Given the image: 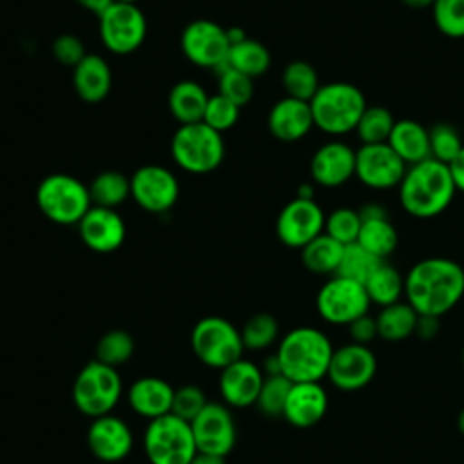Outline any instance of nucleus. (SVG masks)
<instances>
[{"label":"nucleus","mask_w":464,"mask_h":464,"mask_svg":"<svg viewBox=\"0 0 464 464\" xmlns=\"http://www.w3.org/2000/svg\"><path fill=\"white\" fill-rule=\"evenodd\" d=\"M404 295L419 315L442 317L464 297V268L448 257L420 259L404 276Z\"/></svg>","instance_id":"obj_1"},{"label":"nucleus","mask_w":464,"mask_h":464,"mask_svg":"<svg viewBox=\"0 0 464 464\" xmlns=\"http://www.w3.org/2000/svg\"><path fill=\"white\" fill-rule=\"evenodd\" d=\"M397 188L402 210L417 219L440 216L457 194L448 165L433 158L410 165Z\"/></svg>","instance_id":"obj_2"},{"label":"nucleus","mask_w":464,"mask_h":464,"mask_svg":"<svg viewBox=\"0 0 464 464\" xmlns=\"http://www.w3.org/2000/svg\"><path fill=\"white\" fill-rule=\"evenodd\" d=\"M330 337L315 326H297L286 332L276 350L281 373L290 382H321L334 355Z\"/></svg>","instance_id":"obj_3"},{"label":"nucleus","mask_w":464,"mask_h":464,"mask_svg":"<svg viewBox=\"0 0 464 464\" xmlns=\"http://www.w3.org/2000/svg\"><path fill=\"white\" fill-rule=\"evenodd\" d=\"M366 107L362 91L348 82L321 83L310 100L314 127L330 136L353 132Z\"/></svg>","instance_id":"obj_4"},{"label":"nucleus","mask_w":464,"mask_h":464,"mask_svg":"<svg viewBox=\"0 0 464 464\" xmlns=\"http://www.w3.org/2000/svg\"><path fill=\"white\" fill-rule=\"evenodd\" d=\"M34 196L40 212L58 225H78L92 207L87 185L63 172L45 176Z\"/></svg>","instance_id":"obj_5"},{"label":"nucleus","mask_w":464,"mask_h":464,"mask_svg":"<svg viewBox=\"0 0 464 464\" xmlns=\"http://www.w3.org/2000/svg\"><path fill=\"white\" fill-rule=\"evenodd\" d=\"M170 152L178 167L190 174H208L225 158L221 132L203 121L179 125L170 141Z\"/></svg>","instance_id":"obj_6"},{"label":"nucleus","mask_w":464,"mask_h":464,"mask_svg":"<svg viewBox=\"0 0 464 464\" xmlns=\"http://www.w3.org/2000/svg\"><path fill=\"white\" fill-rule=\"evenodd\" d=\"M121 393L123 382L118 370L96 359L89 361L72 382V402L78 411L91 419L109 415Z\"/></svg>","instance_id":"obj_7"},{"label":"nucleus","mask_w":464,"mask_h":464,"mask_svg":"<svg viewBox=\"0 0 464 464\" xmlns=\"http://www.w3.org/2000/svg\"><path fill=\"white\" fill-rule=\"evenodd\" d=\"M143 451L150 464H190L198 453L190 422L174 413L149 420Z\"/></svg>","instance_id":"obj_8"},{"label":"nucleus","mask_w":464,"mask_h":464,"mask_svg":"<svg viewBox=\"0 0 464 464\" xmlns=\"http://www.w3.org/2000/svg\"><path fill=\"white\" fill-rule=\"evenodd\" d=\"M190 348L205 366L214 370L227 368L241 359L245 352L241 330L219 315H207L194 324Z\"/></svg>","instance_id":"obj_9"},{"label":"nucleus","mask_w":464,"mask_h":464,"mask_svg":"<svg viewBox=\"0 0 464 464\" xmlns=\"http://www.w3.org/2000/svg\"><path fill=\"white\" fill-rule=\"evenodd\" d=\"M370 299L362 283L343 276H330L315 295V308L323 321L334 326H348L370 312Z\"/></svg>","instance_id":"obj_10"},{"label":"nucleus","mask_w":464,"mask_h":464,"mask_svg":"<svg viewBox=\"0 0 464 464\" xmlns=\"http://www.w3.org/2000/svg\"><path fill=\"white\" fill-rule=\"evenodd\" d=\"M98 20L102 44L112 54L138 51L147 36V18L136 4L114 2Z\"/></svg>","instance_id":"obj_11"},{"label":"nucleus","mask_w":464,"mask_h":464,"mask_svg":"<svg viewBox=\"0 0 464 464\" xmlns=\"http://www.w3.org/2000/svg\"><path fill=\"white\" fill-rule=\"evenodd\" d=\"M179 44L185 58L205 69H219L225 65L230 51L227 29L207 18L190 22L183 29Z\"/></svg>","instance_id":"obj_12"},{"label":"nucleus","mask_w":464,"mask_h":464,"mask_svg":"<svg viewBox=\"0 0 464 464\" xmlns=\"http://www.w3.org/2000/svg\"><path fill=\"white\" fill-rule=\"evenodd\" d=\"M377 373V357L366 344L346 343L334 350L326 379L341 392L366 388Z\"/></svg>","instance_id":"obj_13"},{"label":"nucleus","mask_w":464,"mask_h":464,"mask_svg":"<svg viewBox=\"0 0 464 464\" xmlns=\"http://www.w3.org/2000/svg\"><path fill=\"white\" fill-rule=\"evenodd\" d=\"M326 214L315 199L294 198L276 219V236L288 248H303L324 232Z\"/></svg>","instance_id":"obj_14"},{"label":"nucleus","mask_w":464,"mask_h":464,"mask_svg":"<svg viewBox=\"0 0 464 464\" xmlns=\"http://www.w3.org/2000/svg\"><path fill=\"white\" fill-rule=\"evenodd\" d=\"M130 198L150 214L170 210L179 198L178 178L163 165H141L130 176Z\"/></svg>","instance_id":"obj_15"},{"label":"nucleus","mask_w":464,"mask_h":464,"mask_svg":"<svg viewBox=\"0 0 464 464\" xmlns=\"http://www.w3.org/2000/svg\"><path fill=\"white\" fill-rule=\"evenodd\" d=\"M408 165L388 143L361 145L355 150V178L372 190H388L401 185Z\"/></svg>","instance_id":"obj_16"},{"label":"nucleus","mask_w":464,"mask_h":464,"mask_svg":"<svg viewBox=\"0 0 464 464\" xmlns=\"http://www.w3.org/2000/svg\"><path fill=\"white\" fill-rule=\"evenodd\" d=\"M198 451L227 457L237 440V428L230 408L225 402H207L201 413L190 422Z\"/></svg>","instance_id":"obj_17"},{"label":"nucleus","mask_w":464,"mask_h":464,"mask_svg":"<svg viewBox=\"0 0 464 464\" xmlns=\"http://www.w3.org/2000/svg\"><path fill=\"white\" fill-rule=\"evenodd\" d=\"M312 181L324 188H337L355 178V149L341 140L323 143L310 160Z\"/></svg>","instance_id":"obj_18"},{"label":"nucleus","mask_w":464,"mask_h":464,"mask_svg":"<svg viewBox=\"0 0 464 464\" xmlns=\"http://www.w3.org/2000/svg\"><path fill=\"white\" fill-rule=\"evenodd\" d=\"M134 437L129 424L109 413L92 419L87 430V446L102 462H120L132 451Z\"/></svg>","instance_id":"obj_19"},{"label":"nucleus","mask_w":464,"mask_h":464,"mask_svg":"<svg viewBox=\"0 0 464 464\" xmlns=\"http://www.w3.org/2000/svg\"><path fill=\"white\" fill-rule=\"evenodd\" d=\"M263 381V370L256 362L241 357L219 370L218 386L221 399L228 408H248L256 404Z\"/></svg>","instance_id":"obj_20"},{"label":"nucleus","mask_w":464,"mask_h":464,"mask_svg":"<svg viewBox=\"0 0 464 464\" xmlns=\"http://www.w3.org/2000/svg\"><path fill=\"white\" fill-rule=\"evenodd\" d=\"M78 232L87 248L109 254L118 250L125 241V221L116 208L91 207L78 223Z\"/></svg>","instance_id":"obj_21"},{"label":"nucleus","mask_w":464,"mask_h":464,"mask_svg":"<svg viewBox=\"0 0 464 464\" xmlns=\"http://www.w3.org/2000/svg\"><path fill=\"white\" fill-rule=\"evenodd\" d=\"M328 410V393L321 382H292L283 419L294 428H312L323 420Z\"/></svg>","instance_id":"obj_22"},{"label":"nucleus","mask_w":464,"mask_h":464,"mask_svg":"<svg viewBox=\"0 0 464 464\" xmlns=\"http://www.w3.org/2000/svg\"><path fill=\"white\" fill-rule=\"evenodd\" d=\"M266 125L270 134L285 143L303 140L314 127L310 102L285 96L268 112Z\"/></svg>","instance_id":"obj_23"},{"label":"nucleus","mask_w":464,"mask_h":464,"mask_svg":"<svg viewBox=\"0 0 464 464\" xmlns=\"http://www.w3.org/2000/svg\"><path fill=\"white\" fill-rule=\"evenodd\" d=\"M172 399L174 388L161 377H140L127 390V402L130 410L149 420L170 413Z\"/></svg>","instance_id":"obj_24"},{"label":"nucleus","mask_w":464,"mask_h":464,"mask_svg":"<svg viewBox=\"0 0 464 464\" xmlns=\"http://www.w3.org/2000/svg\"><path fill=\"white\" fill-rule=\"evenodd\" d=\"M72 87L80 100L98 103L105 100L112 87V71L100 54H87L72 69Z\"/></svg>","instance_id":"obj_25"},{"label":"nucleus","mask_w":464,"mask_h":464,"mask_svg":"<svg viewBox=\"0 0 464 464\" xmlns=\"http://www.w3.org/2000/svg\"><path fill=\"white\" fill-rule=\"evenodd\" d=\"M410 167L430 156V130L415 120H397L386 141Z\"/></svg>","instance_id":"obj_26"},{"label":"nucleus","mask_w":464,"mask_h":464,"mask_svg":"<svg viewBox=\"0 0 464 464\" xmlns=\"http://www.w3.org/2000/svg\"><path fill=\"white\" fill-rule=\"evenodd\" d=\"M208 102L207 91L194 80H179L169 92V111L179 125L198 123L203 120Z\"/></svg>","instance_id":"obj_27"},{"label":"nucleus","mask_w":464,"mask_h":464,"mask_svg":"<svg viewBox=\"0 0 464 464\" xmlns=\"http://www.w3.org/2000/svg\"><path fill=\"white\" fill-rule=\"evenodd\" d=\"M419 314L406 301L382 306L375 315L377 334L388 343H399L415 335Z\"/></svg>","instance_id":"obj_28"},{"label":"nucleus","mask_w":464,"mask_h":464,"mask_svg":"<svg viewBox=\"0 0 464 464\" xmlns=\"http://www.w3.org/2000/svg\"><path fill=\"white\" fill-rule=\"evenodd\" d=\"M344 245L330 237L328 234H321L312 239L308 245L301 248V261L304 268L317 276H335L341 265Z\"/></svg>","instance_id":"obj_29"},{"label":"nucleus","mask_w":464,"mask_h":464,"mask_svg":"<svg viewBox=\"0 0 464 464\" xmlns=\"http://www.w3.org/2000/svg\"><path fill=\"white\" fill-rule=\"evenodd\" d=\"M364 290L370 303L379 308L399 303L404 295V276L395 266L382 261L366 279Z\"/></svg>","instance_id":"obj_30"},{"label":"nucleus","mask_w":464,"mask_h":464,"mask_svg":"<svg viewBox=\"0 0 464 464\" xmlns=\"http://www.w3.org/2000/svg\"><path fill=\"white\" fill-rule=\"evenodd\" d=\"M94 207L116 208L130 198V178L120 170H103L87 185Z\"/></svg>","instance_id":"obj_31"},{"label":"nucleus","mask_w":464,"mask_h":464,"mask_svg":"<svg viewBox=\"0 0 464 464\" xmlns=\"http://www.w3.org/2000/svg\"><path fill=\"white\" fill-rule=\"evenodd\" d=\"M272 63L270 51L257 40L245 38L234 45H230L227 65L232 69L250 76L252 80L265 74Z\"/></svg>","instance_id":"obj_32"},{"label":"nucleus","mask_w":464,"mask_h":464,"mask_svg":"<svg viewBox=\"0 0 464 464\" xmlns=\"http://www.w3.org/2000/svg\"><path fill=\"white\" fill-rule=\"evenodd\" d=\"M355 243H359L370 254L384 261L388 256L395 252L399 245V234L393 223L388 219V216L377 219H364Z\"/></svg>","instance_id":"obj_33"},{"label":"nucleus","mask_w":464,"mask_h":464,"mask_svg":"<svg viewBox=\"0 0 464 464\" xmlns=\"http://www.w3.org/2000/svg\"><path fill=\"white\" fill-rule=\"evenodd\" d=\"M281 83L290 98L310 102L321 87L315 67L304 60H294L285 65L281 72Z\"/></svg>","instance_id":"obj_34"},{"label":"nucleus","mask_w":464,"mask_h":464,"mask_svg":"<svg viewBox=\"0 0 464 464\" xmlns=\"http://www.w3.org/2000/svg\"><path fill=\"white\" fill-rule=\"evenodd\" d=\"M395 121L397 120L390 109L382 105H368L353 132L357 134L361 145L386 143Z\"/></svg>","instance_id":"obj_35"},{"label":"nucleus","mask_w":464,"mask_h":464,"mask_svg":"<svg viewBox=\"0 0 464 464\" xmlns=\"http://www.w3.org/2000/svg\"><path fill=\"white\" fill-rule=\"evenodd\" d=\"M134 353V339L125 330H109L105 332L94 348L96 361L111 366L120 368L123 366Z\"/></svg>","instance_id":"obj_36"},{"label":"nucleus","mask_w":464,"mask_h":464,"mask_svg":"<svg viewBox=\"0 0 464 464\" xmlns=\"http://www.w3.org/2000/svg\"><path fill=\"white\" fill-rule=\"evenodd\" d=\"M279 337V323L268 312H259L248 317V321L241 328V339L245 350H266Z\"/></svg>","instance_id":"obj_37"},{"label":"nucleus","mask_w":464,"mask_h":464,"mask_svg":"<svg viewBox=\"0 0 464 464\" xmlns=\"http://www.w3.org/2000/svg\"><path fill=\"white\" fill-rule=\"evenodd\" d=\"M382 261L370 254L366 248H362L359 243H350L343 250L341 265L337 268L335 276L348 277L357 283H366V279L373 274V270L381 265Z\"/></svg>","instance_id":"obj_38"},{"label":"nucleus","mask_w":464,"mask_h":464,"mask_svg":"<svg viewBox=\"0 0 464 464\" xmlns=\"http://www.w3.org/2000/svg\"><path fill=\"white\" fill-rule=\"evenodd\" d=\"M362 219L359 210L350 208V207H339L334 208L330 214H326L324 219V234L339 241L341 245H350L355 243L359 237Z\"/></svg>","instance_id":"obj_39"},{"label":"nucleus","mask_w":464,"mask_h":464,"mask_svg":"<svg viewBox=\"0 0 464 464\" xmlns=\"http://www.w3.org/2000/svg\"><path fill=\"white\" fill-rule=\"evenodd\" d=\"M218 71V94L225 96L237 107L246 105L254 96V80L230 65H221Z\"/></svg>","instance_id":"obj_40"},{"label":"nucleus","mask_w":464,"mask_h":464,"mask_svg":"<svg viewBox=\"0 0 464 464\" xmlns=\"http://www.w3.org/2000/svg\"><path fill=\"white\" fill-rule=\"evenodd\" d=\"M292 382L285 375H270L265 377L259 397L256 401L257 410L266 417H283L285 402Z\"/></svg>","instance_id":"obj_41"},{"label":"nucleus","mask_w":464,"mask_h":464,"mask_svg":"<svg viewBox=\"0 0 464 464\" xmlns=\"http://www.w3.org/2000/svg\"><path fill=\"white\" fill-rule=\"evenodd\" d=\"M464 143L459 130L450 123H437L430 129V156L450 165L462 150Z\"/></svg>","instance_id":"obj_42"},{"label":"nucleus","mask_w":464,"mask_h":464,"mask_svg":"<svg viewBox=\"0 0 464 464\" xmlns=\"http://www.w3.org/2000/svg\"><path fill=\"white\" fill-rule=\"evenodd\" d=\"M431 14L444 36L464 38V0H435Z\"/></svg>","instance_id":"obj_43"},{"label":"nucleus","mask_w":464,"mask_h":464,"mask_svg":"<svg viewBox=\"0 0 464 464\" xmlns=\"http://www.w3.org/2000/svg\"><path fill=\"white\" fill-rule=\"evenodd\" d=\"M239 111H241V107H237L236 103H232L230 100H227L225 96L216 92V94L208 96L201 121L207 123L208 127H212L214 130L223 132V130L232 129L237 123Z\"/></svg>","instance_id":"obj_44"},{"label":"nucleus","mask_w":464,"mask_h":464,"mask_svg":"<svg viewBox=\"0 0 464 464\" xmlns=\"http://www.w3.org/2000/svg\"><path fill=\"white\" fill-rule=\"evenodd\" d=\"M207 397L205 392L196 386V384H183L174 390V399H172V411L176 417L192 422L201 410L207 406Z\"/></svg>","instance_id":"obj_45"},{"label":"nucleus","mask_w":464,"mask_h":464,"mask_svg":"<svg viewBox=\"0 0 464 464\" xmlns=\"http://www.w3.org/2000/svg\"><path fill=\"white\" fill-rule=\"evenodd\" d=\"M51 51L58 63H62L65 67H72V69L87 56L83 42L76 34H71V33H63V34L56 36L51 45Z\"/></svg>","instance_id":"obj_46"},{"label":"nucleus","mask_w":464,"mask_h":464,"mask_svg":"<svg viewBox=\"0 0 464 464\" xmlns=\"http://www.w3.org/2000/svg\"><path fill=\"white\" fill-rule=\"evenodd\" d=\"M346 328H348L352 343H357V344H366L368 346L375 337H379L377 321L370 314H364V315L357 317Z\"/></svg>","instance_id":"obj_47"},{"label":"nucleus","mask_w":464,"mask_h":464,"mask_svg":"<svg viewBox=\"0 0 464 464\" xmlns=\"http://www.w3.org/2000/svg\"><path fill=\"white\" fill-rule=\"evenodd\" d=\"M440 332V317L435 315H419L417 326H415V335L422 341H431L439 335Z\"/></svg>","instance_id":"obj_48"},{"label":"nucleus","mask_w":464,"mask_h":464,"mask_svg":"<svg viewBox=\"0 0 464 464\" xmlns=\"http://www.w3.org/2000/svg\"><path fill=\"white\" fill-rule=\"evenodd\" d=\"M448 169H450V174H451L457 192H464V147L457 154V158L448 165Z\"/></svg>","instance_id":"obj_49"},{"label":"nucleus","mask_w":464,"mask_h":464,"mask_svg":"<svg viewBox=\"0 0 464 464\" xmlns=\"http://www.w3.org/2000/svg\"><path fill=\"white\" fill-rule=\"evenodd\" d=\"M85 11L96 14V16H102L112 4L114 0H76Z\"/></svg>","instance_id":"obj_50"},{"label":"nucleus","mask_w":464,"mask_h":464,"mask_svg":"<svg viewBox=\"0 0 464 464\" xmlns=\"http://www.w3.org/2000/svg\"><path fill=\"white\" fill-rule=\"evenodd\" d=\"M359 214H361V219H377V218H386L388 212L386 208L381 205V203H366L359 208Z\"/></svg>","instance_id":"obj_51"},{"label":"nucleus","mask_w":464,"mask_h":464,"mask_svg":"<svg viewBox=\"0 0 464 464\" xmlns=\"http://www.w3.org/2000/svg\"><path fill=\"white\" fill-rule=\"evenodd\" d=\"M263 373H265V377H270V375H283L281 373V364H279V359H277V355H276V352L274 353H270L268 357H265V362H263Z\"/></svg>","instance_id":"obj_52"},{"label":"nucleus","mask_w":464,"mask_h":464,"mask_svg":"<svg viewBox=\"0 0 464 464\" xmlns=\"http://www.w3.org/2000/svg\"><path fill=\"white\" fill-rule=\"evenodd\" d=\"M190 464H225V457L198 451V453L194 455V459L190 460Z\"/></svg>","instance_id":"obj_53"},{"label":"nucleus","mask_w":464,"mask_h":464,"mask_svg":"<svg viewBox=\"0 0 464 464\" xmlns=\"http://www.w3.org/2000/svg\"><path fill=\"white\" fill-rule=\"evenodd\" d=\"M314 196H315V188H314L312 183H301V185L297 187L295 198H301V199H314Z\"/></svg>","instance_id":"obj_54"},{"label":"nucleus","mask_w":464,"mask_h":464,"mask_svg":"<svg viewBox=\"0 0 464 464\" xmlns=\"http://www.w3.org/2000/svg\"><path fill=\"white\" fill-rule=\"evenodd\" d=\"M410 9H426L435 4V0H401Z\"/></svg>","instance_id":"obj_55"},{"label":"nucleus","mask_w":464,"mask_h":464,"mask_svg":"<svg viewBox=\"0 0 464 464\" xmlns=\"http://www.w3.org/2000/svg\"><path fill=\"white\" fill-rule=\"evenodd\" d=\"M457 430L460 431V435H464V408L459 411V417H457Z\"/></svg>","instance_id":"obj_56"},{"label":"nucleus","mask_w":464,"mask_h":464,"mask_svg":"<svg viewBox=\"0 0 464 464\" xmlns=\"http://www.w3.org/2000/svg\"><path fill=\"white\" fill-rule=\"evenodd\" d=\"M114 2H125V4H136L138 0H114Z\"/></svg>","instance_id":"obj_57"},{"label":"nucleus","mask_w":464,"mask_h":464,"mask_svg":"<svg viewBox=\"0 0 464 464\" xmlns=\"http://www.w3.org/2000/svg\"><path fill=\"white\" fill-rule=\"evenodd\" d=\"M462 368H464V346H462Z\"/></svg>","instance_id":"obj_58"}]
</instances>
